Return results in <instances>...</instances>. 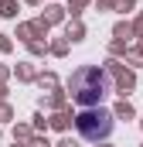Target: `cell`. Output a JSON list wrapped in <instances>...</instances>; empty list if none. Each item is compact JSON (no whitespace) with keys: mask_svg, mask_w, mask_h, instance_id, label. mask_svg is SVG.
Wrapping results in <instances>:
<instances>
[{"mask_svg":"<svg viewBox=\"0 0 143 147\" xmlns=\"http://www.w3.org/2000/svg\"><path fill=\"white\" fill-rule=\"evenodd\" d=\"M68 89H72V99L89 110V106H99L112 92V79H109V72L102 65H82L78 72H72Z\"/></svg>","mask_w":143,"mask_h":147,"instance_id":"obj_1","label":"cell"},{"mask_svg":"<svg viewBox=\"0 0 143 147\" xmlns=\"http://www.w3.org/2000/svg\"><path fill=\"white\" fill-rule=\"evenodd\" d=\"M112 127H116V120H112V113L102 110V106H89V110H82L75 116V130H78V137L89 140V144L109 140Z\"/></svg>","mask_w":143,"mask_h":147,"instance_id":"obj_2","label":"cell"}]
</instances>
